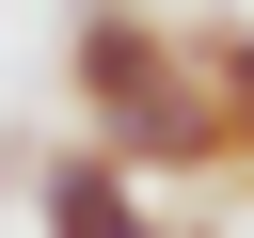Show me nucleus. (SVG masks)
Wrapping results in <instances>:
<instances>
[{
	"instance_id": "2",
	"label": "nucleus",
	"mask_w": 254,
	"mask_h": 238,
	"mask_svg": "<svg viewBox=\"0 0 254 238\" xmlns=\"http://www.w3.org/2000/svg\"><path fill=\"white\" fill-rule=\"evenodd\" d=\"M32 222L48 238H190V206H159L143 175H111L95 143H32Z\"/></svg>"
},
{
	"instance_id": "4",
	"label": "nucleus",
	"mask_w": 254,
	"mask_h": 238,
	"mask_svg": "<svg viewBox=\"0 0 254 238\" xmlns=\"http://www.w3.org/2000/svg\"><path fill=\"white\" fill-rule=\"evenodd\" d=\"M238 190H254V175H238Z\"/></svg>"
},
{
	"instance_id": "5",
	"label": "nucleus",
	"mask_w": 254,
	"mask_h": 238,
	"mask_svg": "<svg viewBox=\"0 0 254 238\" xmlns=\"http://www.w3.org/2000/svg\"><path fill=\"white\" fill-rule=\"evenodd\" d=\"M143 16H159V0H143Z\"/></svg>"
},
{
	"instance_id": "1",
	"label": "nucleus",
	"mask_w": 254,
	"mask_h": 238,
	"mask_svg": "<svg viewBox=\"0 0 254 238\" xmlns=\"http://www.w3.org/2000/svg\"><path fill=\"white\" fill-rule=\"evenodd\" d=\"M64 143H95L111 175H143L159 206L175 190H222L238 143H222V95H206V32L143 16V0H79L64 16Z\"/></svg>"
},
{
	"instance_id": "3",
	"label": "nucleus",
	"mask_w": 254,
	"mask_h": 238,
	"mask_svg": "<svg viewBox=\"0 0 254 238\" xmlns=\"http://www.w3.org/2000/svg\"><path fill=\"white\" fill-rule=\"evenodd\" d=\"M206 95H222V143H238V175H254V16L206 32Z\"/></svg>"
}]
</instances>
